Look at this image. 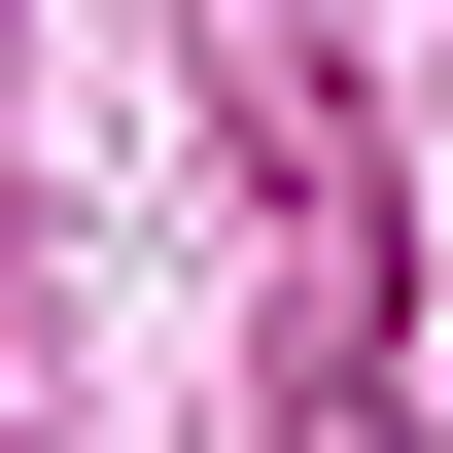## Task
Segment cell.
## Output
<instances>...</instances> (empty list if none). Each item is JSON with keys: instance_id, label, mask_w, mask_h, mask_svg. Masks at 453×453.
Masks as SVG:
<instances>
[]
</instances>
